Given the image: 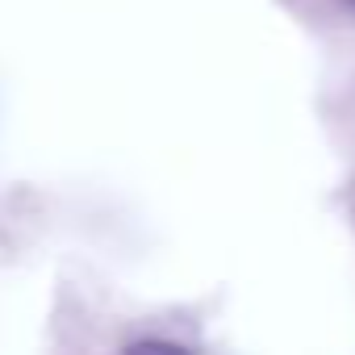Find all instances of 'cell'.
I'll return each instance as SVG.
<instances>
[{"mask_svg": "<svg viewBox=\"0 0 355 355\" xmlns=\"http://www.w3.org/2000/svg\"><path fill=\"white\" fill-rule=\"evenodd\" d=\"M347 5H355V0H347Z\"/></svg>", "mask_w": 355, "mask_h": 355, "instance_id": "1", "label": "cell"}]
</instances>
